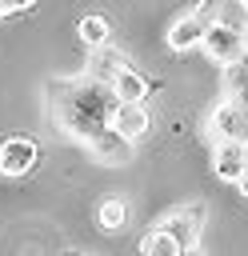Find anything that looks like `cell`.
I'll return each mask as SVG.
<instances>
[{
	"label": "cell",
	"instance_id": "cell-1",
	"mask_svg": "<svg viewBox=\"0 0 248 256\" xmlns=\"http://www.w3.org/2000/svg\"><path fill=\"white\" fill-rule=\"evenodd\" d=\"M48 104L56 112V120L84 144H92L116 116L120 100L112 92V84H100L92 76H56L48 80Z\"/></svg>",
	"mask_w": 248,
	"mask_h": 256
},
{
	"label": "cell",
	"instance_id": "cell-2",
	"mask_svg": "<svg viewBox=\"0 0 248 256\" xmlns=\"http://www.w3.org/2000/svg\"><path fill=\"white\" fill-rule=\"evenodd\" d=\"M200 48H204L208 60H216L220 68H228V64H236L240 56H248V36H240V32H232V28H224V24H208Z\"/></svg>",
	"mask_w": 248,
	"mask_h": 256
},
{
	"label": "cell",
	"instance_id": "cell-3",
	"mask_svg": "<svg viewBox=\"0 0 248 256\" xmlns=\"http://www.w3.org/2000/svg\"><path fill=\"white\" fill-rule=\"evenodd\" d=\"M208 128L216 132V140H236V144H248V104L240 100H220L208 116Z\"/></svg>",
	"mask_w": 248,
	"mask_h": 256
},
{
	"label": "cell",
	"instance_id": "cell-4",
	"mask_svg": "<svg viewBox=\"0 0 248 256\" xmlns=\"http://www.w3.org/2000/svg\"><path fill=\"white\" fill-rule=\"evenodd\" d=\"M156 228H164V232H168V236H172V240L188 252V248H196V244H200V232H204V212H200V208H176V212H168Z\"/></svg>",
	"mask_w": 248,
	"mask_h": 256
},
{
	"label": "cell",
	"instance_id": "cell-5",
	"mask_svg": "<svg viewBox=\"0 0 248 256\" xmlns=\"http://www.w3.org/2000/svg\"><path fill=\"white\" fill-rule=\"evenodd\" d=\"M212 172L228 184H240V176H248V144L236 140H216L212 148Z\"/></svg>",
	"mask_w": 248,
	"mask_h": 256
},
{
	"label": "cell",
	"instance_id": "cell-6",
	"mask_svg": "<svg viewBox=\"0 0 248 256\" xmlns=\"http://www.w3.org/2000/svg\"><path fill=\"white\" fill-rule=\"evenodd\" d=\"M196 12L204 24H224L240 36H248V0H204Z\"/></svg>",
	"mask_w": 248,
	"mask_h": 256
},
{
	"label": "cell",
	"instance_id": "cell-7",
	"mask_svg": "<svg viewBox=\"0 0 248 256\" xmlns=\"http://www.w3.org/2000/svg\"><path fill=\"white\" fill-rule=\"evenodd\" d=\"M32 164H36V140L8 136L0 144V172L4 176H24V172H32Z\"/></svg>",
	"mask_w": 248,
	"mask_h": 256
},
{
	"label": "cell",
	"instance_id": "cell-8",
	"mask_svg": "<svg viewBox=\"0 0 248 256\" xmlns=\"http://www.w3.org/2000/svg\"><path fill=\"white\" fill-rule=\"evenodd\" d=\"M204 32H208V24L200 20V12H188V16H180V20L168 24V48H172V52L200 48V44H204Z\"/></svg>",
	"mask_w": 248,
	"mask_h": 256
},
{
	"label": "cell",
	"instance_id": "cell-9",
	"mask_svg": "<svg viewBox=\"0 0 248 256\" xmlns=\"http://www.w3.org/2000/svg\"><path fill=\"white\" fill-rule=\"evenodd\" d=\"M112 128L124 136V140H140V136H148L152 132V116H148V108L144 104H120L116 108V116H112Z\"/></svg>",
	"mask_w": 248,
	"mask_h": 256
},
{
	"label": "cell",
	"instance_id": "cell-10",
	"mask_svg": "<svg viewBox=\"0 0 248 256\" xmlns=\"http://www.w3.org/2000/svg\"><path fill=\"white\" fill-rule=\"evenodd\" d=\"M88 148H92V156H96V160H104V164H128V160H132V140H124L112 124H108V128H104Z\"/></svg>",
	"mask_w": 248,
	"mask_h": 256
},
{
	"label": "cell",
	"instance_id": "cell-11",
	"mask_svg": "<svg viewBox=\"0 0 248 256\" xmlns=\"http://www.w3.org/2000/svg\"><path fill=\"white\" fill-rule=\"evenodd\" d=\"M124 68H132V64H128L116 48H96V52H92V64H88V76L100 80V84H116V76H120Z\"/></svg>",
	"mask_w": 248,
	"mask_h": 256
},
{
	"label": "cell",
	"instance_id": "cell-12",
	"mask_svg": "<svg viewBox=\"0 0 248 256\" xmlns=\"http://www.w3.org/2000/svg\"><path fill=\"white\" fill-rule=\"evenodd\" d=\"M112 92H116V100H120V104H140V100L148 96V80H144L136 68H124V72L116 76Z\"/></svg>",
	"mask_w": 248,
	"mask_h": 256
},
{
	"label": "cell",
	"instance_id": "cell-13",
	"mask_svg": "<svg viewBox=\"0 0 248 256\" xmlns=\"http://www.w3.org/2000/svg\"><path fill=\"white\" fill-rule=\"evenodd\" d=\"M76 32H80V44L84 48H108V36H112V28H108V20L104 16H84L80 24H76Z\"/></svg>",
	"mask_w": 248,
	"mask_h": 256
},
{
	"label": "cell",
	"instance_id": "cell-14",
	"mask_svg": "<svg viewBox=\"0 0 248 256\" xmlns=\"http://www.w3.org/2000/svg\"><path fill=\"white\" fill-rule=\"evenodd\" d=\"M96 220H100V228H104V232H120V228H124V220H128V204H124L120 196H104V200H100V208H96Z\"/></svg>",
	"mask_w": 248,
	"mask_h": 256
},
{
	"label": "cell",
	"instance_id": "cell-15",
	"mask_svg": "<svg viewBox=\"0 0 248 256\" xmlns=\"http://www.w3.org/2000/svg\"><path fill=\"white\" fill-rule=\"evenodd\" d=\"M224 88H228V96H232V100L248 104V56H240L236 64H228V68H224Z\"/></svg>",
	"mask_w": 248,
	"mask_h": 256
},
{
	"label": "cell",
	"instance_id": "cell-16",
	"mask_svg": "<svg viewBox=\"0 0 248 256\" xmlns=\"http://www.w3.org/2000/svg\"><path fill=\"white\" fill-rule=\"evenodd\" d=\"M184 248L164 232V228H152L144 240H140V256H180Z\"/></svg>",
	"mask_w": 248,
	"mask_h": 256
},
{
	"label": "cell",
	"instance_id": "cell-17",
	"mask_svg": "<svg viewBox=\"0 0 248 256\" xmlns=\"http://www.w3.org/2000/svg\"><path fill=\"white\" fill-rule=\"evenodd\" d=\"M36 0H0V16H8V12H24V8H32Z\"/></svg>",
	"mask_w": 248,
	"mask_h": 256
},
{
	"label": "cell",
	"instance_id": "cell-18",
	"mask_svg": "<svg viewBox=\"0 0 248 256\" xmlns=\"http://www.w3.org/2000/svg\"><path fill=\"white\" fill-rule=\"evenodd\" d=\"M240 192H244V196H248V176H240Z\"/></svg>",
	"mask_w": 248,
	"mask_h": 256
},
{
	"label": "cell",
	"instance_id": "cell-19",
	"mask_svg": "<svg viewBox=\"0 0 248 256\" xmlns=\"http://www.w3.org/2000/svg\"><path fill=\"white\" fill-rule=\"evenodd\" d=\"M180 256H204V252H200V248H188V252H180Z\"/></svg>",
	"mask_w": 248,
	"mask_h": 256
},
{
	"label": "cell",
	"instance_id": "cell-20",
	"mask_svg": "<svg viewBox=\"0 0 248 256\" xmlns=\"http://www.w3.org/2000/svg\"><path fill=\"white\" fill-rule=\"evenodd\" d=\"M72 256H80V252H72Z\"/></svg>",
	"mask_w": 248,
	"mask_h": 256
}]
</instances>
